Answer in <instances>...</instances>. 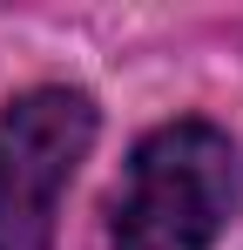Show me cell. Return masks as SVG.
<instances>
[{
	"label": "cell",
	"instance_id": "1",
	"mask_svg": "<svg viewBox=\"0 0 243 250\" xmlns=\"http://www.w3.org/2000/svg\"><path fill=\"white\" fill-rule=\"evenodd\" d=\"M243 163L237 142L209 122H162L135 142L115 189V250H209L237 216Z\"/></svg>",
	"mask_w": 243,
	"mask_h": 250
},
{
	"label": "cell",
	"instance_id": "2",
	"mask_svg": "<svg viewBox=\"0 0 243 250\" xmlns=\"http://www.w3.org/2000/svg\"><path fill=\"white\" fill-rule=\"evenodd\" d=\"M95 142V102L81 88H27L0 115V250H54L61 189Z\"/></svg>",
	"mask_w": 243,
	"mask_h": 250
}]
</instances>
